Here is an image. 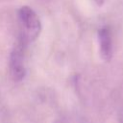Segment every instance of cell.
Here are the masks:
<instances>
[{"label": "cell", "mask_w": 123, "mask_h": 123, "mask_svg": "<svg viewBox=\"0 0 123 123\" xmlns=\"http://www.w3.org/2000/svg\"><path fill=\"white\" fill-rule=\"evenodd\" d=\"M20 25L21 44L26 45L37 39L41 30V23L38 15L30 7L24 6L18 10Z\"/></svg>", "instance_id": "6da1fadb"}, {"label": "cell", "mask_w": 123, "mask_h": 123, "mask_svg": "<svg viewBox=\"0 0 123 123\" xmlns=\"http://www.w3.org/2000/svg\"><path fill=\"white\" fill-rule=\"evenodd\" d=\"M23 44L15 47L10 55V74L13 81L20 82L25 78L26 68L24 65Z\"/></svg>", "instance_id": "7a4b0ae2"}, {"label": "cell", "mask_w": 123, "mask_h": 123, "mask_svg": "<svg viewBox=\"0 0 123 123\" xmlns=\"http://www.w3.org/2000/svg\"><path fill=\"white\" fill-rule=\"evenodd\" d=\"M98 41L102 59L107 62L110 61L112 56V42L111 31L108 27H102L98 31Z\"/></svg>", "instance_id": "3957f363"}, {"label": "cell", "mask_w": 123, "mask_h": 123, "mask_svg": "<svg viewBox=\"0 0 123 123\" xmlns=\"http://www.w3.org/2000/svg\"><path fill=\"white\" fill-rule=\"evenodd\" d=\"M94 1H95L99 6H101V5L104 3V1H105V0H94Z\"/></svg>", "instance_id": "277c9868"}]
</instances>
